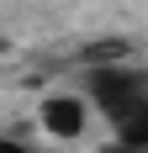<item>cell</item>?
<instances>
[{"label": "cell", "instance_id": "6da1fadb", "mask_svg": "<svg viewBox=\"0 0 148 153\" xmlns=\"http://www.w3.org/2000/svg\"><path fill=\"white\" fill-rule=\"evenodd\" d=\"M85 95L117 127V143H138V148L148 143V69L95 63L85 74Z\"/></svg>", "mask_w": 148, "mask_h": 153}, {"label": "cell", "instance_id": "7a4b0ae2", "mask_svg": "<svg viewBox=\"0 0 148 153\" xmlns=\"http://www.w3.org/2000/svg\"><path fill=\"white\" fill-rule=\"evenodd\" d=\"M43 127L53 137H79V132H85V100H79V95H53V100H43Z\"/></svg>", "mask_w": 148, "mask_h": 153}, {"label": "cell", "instance_id": "3957f363", "mask_svg": "<svg viewBox=\"0 0 148 153\" xmlns=\"http://www.w3.org/2000/svg\"><path fill=\"white\" fill-rule=\"evenodd\" d=\"M0 153H32L27 143H16V137H0Z\"/></svg>", "mask_w": 148, "mask_h": 153}, {"label": "cell", "instance_id": "277c9868", "mask_svg": "<svg viewBox=\"0 0 148 153\" xmlns=\"http://www.w3.org/2000/svg\"><path fill=\"white\" fill-rule=\"evenodd\" d=\"M106 153H148V143H143V148H138V143H111Z\"/></svg>", "mask_w": 148, "mask_h": 153}]
</instances>
